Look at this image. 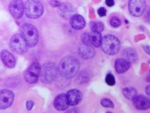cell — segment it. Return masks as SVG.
<instances>
[{
    "label": "cell",
    "instance_id": "1",
    "mask_svg": "<svg viewBox=\"0 0 150 113\" xmlns=\"http://www.w3.org/2000/svg\"><path fill=\"white\" fill-rule=\"evenodd\" d=\"M79 67L80 63L77 59L73 56H67L61 60L58 71L62 77L70 78L77 74Z\"/></svg>",
    "mask_w": 150,
    "mask_h": 113
},
{
    "label": "cell",
    "instance_id": "2",
    "mask_svg": "<svg viewBox=\"0 0 150 113\" xmlns=\"http://www.w3.org/2000/svg\"><path fill=\"white\" fill-rule=\"evenodd\" d=\"M121 47L119 40L112 35H105L102 38L101 49L105 53L109 55L117 54Z\"/></svg>",
    "mask_w": 150,
    "mask_h": 113
},
{
    "label": "cell",
    "instance_id": "3",
    "mask_svg": "<svg viewBox=\"0 0 150 113\" xmlns=\"http://www.w3.org/2000/svg\"><path fill=\"white\" fill-rule=\"evenodd\" d=\"M21 34L28 47H34L39 41V32L37 28L29 24H26L21 28Z\"/></svg>",
    "mask_w": 150,
    "mask_h": 113
},
{
    "label": "cell",
    "instance_id": "4",
    "mask_svg": "<svg viewBox=\"0 0 150 113\" xmlns=\"http://www.w3.org/2000/svg\"><path fill=\"white\" fill-rule=\"evenodd\" d=\"M57 69L55 64L51 62L44 63L41 67L40 78L45 84H49L55 79Z\"/></svg>",
    "mask_w": 150,
    "mask_h": 113
},
{
    "label": "cell",
    "instance_id": "5",
    "mask_svg": "<svg viewBox=\"0 0 150 113\" xmlns=\"http://www.w3.org/2000/svg\"><path fill=\"white\" fill-rule=\"evenodd\" d=\"M25 11L28 18L37 19L43 13V6L39 1H27L25 3Z\"/></svg>",
    "mask_w": 150,
    "mask_h": 113
},
{
    "label": "cell",
    "instance_id": "6",
    "mask_svg": "<svg viewBox=\"0 0 150 113\" xmlns=\"http://www.w3.org/2000/svg\"><path fill=\"white\" fill-rule=\"evenodd\" d=\"M41 67L39 62H33L24 74V77L26 81L29 84L36 83L40 77Z\"/></svg>",
    "mask_w": 150,
    "mask_h": 113
},
{
    "label": "cell",
    "instance_id": "7",
    "mask_svg": "<svg viewBox=\"0 0 150 113\" xmlns=\"http://www.w3.org/2000/svg\"><path fill=\"white\" fill-rule=\"evenodd\" d=\"M9 45L12 51L18 54L25 53L28 47L25 41L21 34H15L12 37Z\"/></svg>",
    "mask_w": 150,
    "mask_h": 113
},
{
    "label": "cell",
    "instance_id": "8",
    "mask_svg": "<svg viewBox=\"0 0 150 113\" xmlns=\"http://www.w3.org/2000/svg\"><path fill=\"white\" fill-rule=\"evenodd\" d=\"M146 8V2L143 0H132L129 2V9L132 15L139 16L143 15Z\"/></svg>",
    "mask_w": 150,
    "mask_h": 113
},
{
    "label": "cell",
    "instance_id": "9",
    "mask_svg": "<svg viewBox=\"0 0 150 113\" xmlns=\"http://www.w3.org/2000/svg\"><path fill=\"white\" fill-rule=\"evenodd\" d=\"M9 11L14 19H19L23 15L25 11V5L23 1L20 0H15L10 3Z\"/></svg>",
    "mask_w": 150,
    "mask_h": 113
},
{
    "label": "cell",
    "instance_id": "10",
    "mask_svg": "<svg viewBox=\"0 0 150 113\" xmlns=\"http://www.w3.org/2000/svg\"><path fill=\"white\" fill-rule=\"evenodd\" d=\"M14 95L13 92L7 89H2L0 92V108L5 109L8 108L14 100Z\"/></svg>",
    "mask_w": 150,
    "mask_h": 113
},
{
    "label": "cell",
    "instance_id": "11",
    "mask_svg": "<svg viewBox=\"0 0 150 113\" xmlns=\"http://www.w3.org/2000/svg\"><path fill=\"white\" fill-rule=\"evenodd\" d=\"M58 12L62 18L67 19L71 18L74 16L75 8L69 2L61 4L58 7Z\"/></svg>",
    "mask_w": 150,
    "mask_h": 113
},
{
    "label": "cell",
    "instance_id": "12",
    "mask_svg": "<svg viewBox=\"0 0 150 113\" xmlns=\"http://www.w3.org/2000/svg\"><path fill=\"white\" fill-rule=\"evenodd\" d=\"M133 101L134 105L137 109L145 110L150 108V99L145 96H137Z\"/></svg>",
    "mask_w": 150,
    "mask_h": 113
},
{
    "label": "cell",
    "instance_id": "13",
    "mask_svg": "<svg viewBox=\"0 0 150 113\" xmlns=\"http://www.w3.org/2000/svg\"><path fill=\"white\" fill-rule=\"evenodd\" d=\"M67 99L69 105L76 106L79 104L83 99V95L80 91L77 89H70L67 92Z\"/></svg>",
    "mask_w": 150,
    "mask_h": 113
},
{
    "label": "cell",
    "instance_id": "14",
    "mask_svg": "<svg viewBox=\"0 0 150 113\" xmlns=\"http://www.w3.org/2000/svg\"><path fill=\"white\" fill-rule=\"evenodd\" d=\"M69 106L66 94L63 93L59 94L54 99V107L57 110H65L67 109Z\"/></svg>",
    "mask_w": 150,
    "mask_h": 113
},
{
    "label": "cell",
    "instance_id": "15",
    "mask_svg": "<svg viewBox=\"0 0 150 113\" xmlns=\"http://www.w3.org/2000/svg\"><path fill=\"white\" fill-rule=\"evenodd\" d=\"M131 62L127 59H117L115 63V67L117 73L122 74L126 72L130 68Z\"/></svg>",
    "mask_w": 150,
    "mask_h": 113
},
{
    "label": "cell",
    "instance_id": "16",
    "mask_svg": "<svg viewBox=\"0 0 150 113\" xmlns=\"http://www.w3.org/2000/svg\"><path fill=\"white\" fill-rule=\"evenodd\" d=\"M1 60L5 65L9 68H13L16 65V61L14 56L6 50H2L1 53Z\"/></svg>",
    "mask_w": 150,
    "mask_h": 113
},
{
    "label": "cell",
    "instance_id": "17",
    "mask_svg": "<svg viewBox=\"0 0 150 113\" xmlns=\"http://www.w3.org/2000/svg\"><path fill=\"white\" fill-rule=\"evenodd\" d=\"M70 25L74 29L80 30L86 26V21L84 18L79 14H75L70 20Z\"/></svg>",
    "mask_w": 150,
    "mask_h": 113
},
{
    "label": "cell",
    "instance_id": "18",
    "mask_svg": "<svg viewBox=\"0 0 150 113\" xmlns=\"http://www.w3.org/2000/svg\"><path fill=\"white\" fill-rule=\"evenodd\" d=\"M94 50L91 45L83 44L80 46L79 53L82 58L84 59H90L94 55Z\"/></svg>",
    "mask_w": 150,
    "mask_h": 113
},
{
    "label": "cell",
    "instance_id": "19",
    "mask_svg": "<svg viewBox=\"0 0 150 113\" xmlns=\"http://www.w3.org/2000/svg\"><path fill=\"white\" fill-rule=\"evenodd\" d=\"M91 42L92 45L95 47L101 46L102 42V36L100 33L92 32L90 34Z\"/></svg>",
    "mask_w": 150,
    "mask_h": 113
},
{
    "label": "cell",
    "instance_id": "20",
    "mask_svg": "<svg viewBox=\"0 0 150 113\" xmlns=\"http://www.w3.org/2000/svg\"><path fill=\"white\" fill-rule=\"evenodd\" d=\"M122 93L126 98L129 100H133L137 96V91L133 87H125L122 89Z\"/></svg>",
    "mask_w": 150,
    "mask_h": 113
},
{
    "label": "cell",
    "instance_id": "21",
    "mask_svg": "<svg viewBox=\"0 0 150 113\" xmlns=\"http://www.w3.org/2000/svg\"><path fill=\"white\" fill-rule=\"evenodd\" d=\"M123 56L124 59H128L131 63L137 60V53L134 49L132 48H127L125 49L123 51Z\"/></svg>",
    "mask_w": 150,
    "mask_h": 113
},
{
    "label": "cell",
    "instance_id": "22",
    "mask_svg": "<svg viewBox=\"0 0 150 113\" xmlns=\"http://www.w3.org/2000/svg\"><path fill=\"white\" fill-rule=\"evenodd\" d=\"M90 28L92 32L100 33L104 30V26L100 22H91L90 24Z\"/></svg>",
    "mask_w": 150,
    "mask_h": 113
},
{
    "label": "cell",
    "instance_id": "23",
    "mask_svg": "<svg viewBox=\"0 0 150 113\" xmlns=\"http://www.w3.org/2000/svg\"><path fill=\"white\" fill-rule=\"evenodd\" d=\"M100 104L104 107L114 108L115 107L114 103L112 102V101L107 98L102 99L101 100Z\"/></svg>",
    "mask_w": 150,
    "mask_h": 113
},
{
    "label": "cell",
    "instance_id": "24",
    "mask_svg": "<svg viewBox=\"0 0 150 113\" xmlns=\"http://www.w3.org/2000/svg\"><path fill=\"white\" fill-rule=\"evenodd\" d=\"M105 82L109 86H114L115 84V80L114 75L111 74H108L105 78Z\"/></svg>",
    "mask_w": 150,
    "mask_h": 113
},
{
    "label": "cell",
    "instance_id": "25",
    "mask_svg": "<svg viewBox=\"0 0 150 113\" xmlns=\"http://www.w3.org/2000/svg\"><path fill=\"white\" fill-rule=\"evenodd\" d=\"M82 41L83 44L92 46L91 42L90 34L84 33L82 36Z\"/></svg>",
    "mask_w": 150,
    "mask_h": 113
},
{
    "label": "cell",
    "instance_id": "26",
    "mask_svg": "<svg viewBox=\"0 0 150 113\" xmlns=\"http://www.w3.org/2000/svg\"><path fill=\"white\" fill-rule=\"evenodd\" d=\"M110 24L113 27H119L121 25V21L118 18L114 16L110 19Z\"/></svg>",
    "mask_w": 150,
    "mask_h": 113
},
{
    "label": "cell",
    "instance_id": "27",
    "mask_svg": "<svg viewBox=\"0 0 150 113\" xmlns=\"http://www.w3.org/2000/svg\"><path fill=\"white\" fill-rule=\"evenodd\" d=\"M81 78L79 79V80L81 81V82H86L88 81L89 80V75L87 73H83L81 75Z\"/></svg>",
    "mask_w": 150,
    "mask_h": 113
},
{
    "label": "cell",
    "instance_id": "28",
    "mask_svg": "<svg viewBox=\"0 0 150 113\" xmlns=\"http://www.w3.org/2000/svg\"><path fill=\"white\" fill-rule=\"evenodd\" d=\"M98 13L100 16H104L107 14V10L104 7H100L98 10Z\"/></svg>",
    "mask_w": 150,
    "mask_h": 113
},
{
    "label": "cell",
    "instance_id": "29",
    "mask_svg": "<svg viewBox=\"0 0 150 113\" xmlns=\"http://www.w3.org/2000/svg\"><path fill=\"white\" fill-rule=\"evenodd\" d=\"M34 104L33 101L31 100H28L26 103V107L28 111L31 110L34 106Z\"/></svg>",
    "mask_w": 150,
    "mask_h": 113
},
{
    "label": "cell",
    "instance_id": "30",
    "mask_svg": "<svg viewBox=\"0 0 150 113\" xmlns=\"http://www.w3.org/2000/svg\"><path fill=\"white\" fill-rule=\"evenodd\" d=\"M49 2L53 7H59L61 4L59 1H49Z\"/></svg>",
    "mask_w": 150,
    "mask_h": 113
},
{
    "label": "cell",
    "instance_id": "31",
    "mask_svg": "<svg viewBox=\"0 0 150 113\" xmlns=\"http://www.w3.org/2000/svg\"><path fill=\"white\" fill-rule=\"evenodd\" d=\"M65 113H79V109L77 108H71Z\"/></svg>",
    "mask_w": 150,
    "mask_h": 113
},
{
    "label": "cell",
    "instance_id": "32",
    "mask_svg": "<svg viewBox=\"0 0 150 113\" xmlns=\"http://www.w3.org/2000/svg\"><path fill=\"white\" fill-rule=\"evenodd\" d=\"M105 4L108 7H112V6H114L115 4V2L112 0H107L105 1Z\"/></svg>",
    "mask_w": 150,
    "mask_h": 113
},
{
    "label": "cell",
    "instance_id": "33",
    "mask_svg": "<svg viewBox=\"0 0 150 113\" xmlns=\"http://www.w3.org/2000/svg\"><path fill=\"white\" fill-rule=\"evenodd\" d=\"M143 49L144 50V51L147 53V54H149L150 55V46L148 45H145V46L143 47Z\"/></svg>",
    "mask_w": 150,
    "mask_h": 113
},
{
    "label": "cell",
    "instance_id": "34",
    "mask_svg": "<svg viewBox=\"0 0 150 113\" xmlns=\"http://www.w3.org/2000/svg\"><path fill=\"white\" fill-rule=\"evenodd\" d=\"M145 92L150 97V84L148 85L145 88Z\"/></svg>",
    "mask_w": 150,
    "mask_h": 113
},
{
    "label": "cell",
    "instance_id": "35",
    "mask_svg": "<svg viewBox=\"0 0 150 113\" xmlns=\"http://www.w3.org/2000/svg\"><path fill=\"white\" fill-rule=\"evenodd\" d=\"M112 113V112H107V113Z\"/></svg>",
    "mask_w": 150,
    "mask_h": 113
},
{
    "label": "cell",
    "instance_id": "36",
    "mask_svg": "<svg viewBox=\"0 0 150 113\" xmlns=\"http://www.w3.org/2000/svg\"></svg>",
    "mask_w": 150,
    "mask_h": 113
}]
</instances>
